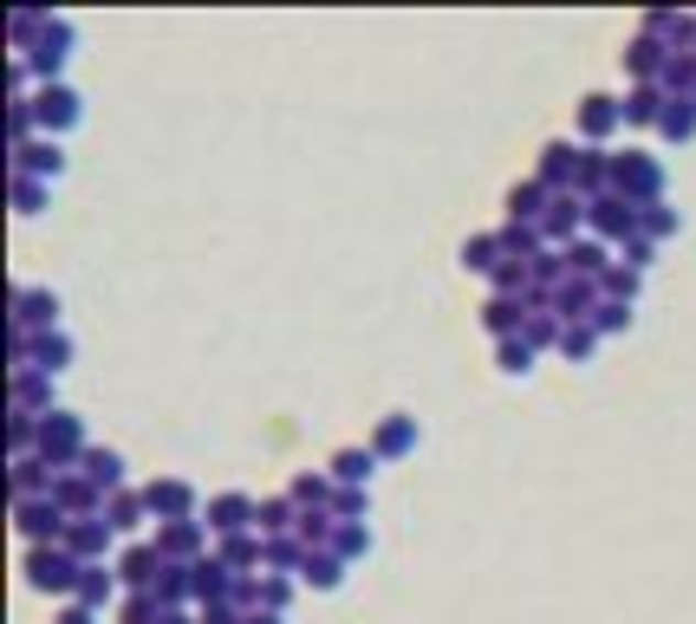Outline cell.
Instances as JSON below:
<instances>
[{
  "label": "cell",
  "mask_w": 696,
  "mask_h": 624,
  "mask_svg": "<svg viewBox=\"0 0 696 624\" xmlns=\"http://www.w3.org/2000/svg\"><path fill=\"white\" fill-rule=\"evenodd\" d=\"M85 449H91V436H85V416L78 410H53L40 416V456L66 475V469H78L85 462Z\"/></svg>",
  "instance_id": "6da1fadb"
},
{
  "label": "cell",
  "mask_w": 696,
  "mask_h": 624,
  "mask_svg": "<svg viewBox=\"0 0 696 624\" xmlns=\"http://www.w3.org/2000/svg\"><path fill=\"white\" fill-rule=\"evenodd\" d=\"M143 501H150V521H156V527L203 521V494H196V482H183V475H156V482H143Z\"/></svg>",
  "instance_id": "7a4b0ae2"
},
{
  "label": "cell",
  "mask_w": 696,
  "mask_h": 624,
  "mask_svg": "<svg viewBox=\"0 0 696 624\" xmlns=\"http://www.w3.org/2000/svg\"><path fill=\"white\" fill-rule=\"evenodd\" d=\"M78 346H72V332H13V371H46V377H59Z\"/></svg>",
  "instance_id": "3957f363"
},
{
  "label": "cell",
  "mask_w": 696,
  "mask_h": 624,
  "mask_svg": "<svg viewBox=\"0 0 696 624\" xmlns=\"http://www.w3.org/2000/svg\"><path fill=\"white\" fill-rule=\"evenodd\" d=\"M78 572H85V566H78L66 547H26V585H33V592H53V599H66L72 605Z\"/></svg>",
  "instance_id": "277c9868"
},
{
  "label": "cell",
  "mask_w": 696,
  "mask_h": 624,
  "mask_svg": "<svg viewBox=\"0 0 696 624\" xmlns=\"http://www.w3.org/2000/svg\"><path fill=\"white\" fill-rule=\"evenodd\" d=\"M13 527H20L26 547H66L72 514L53 501V494H46V501H13Z\"/></svg>",
  "instance_id": "5b68a950"
},
{
  "label": "cell",
  "mask_w": 696,
  "mask_h": 624,
  "mask_svg": "<svg viewBox=\"0 0 696 624\" xmlns=\"http://www.w3.org/2000/svg\"><path fill=\"white\" fill-rule=\"evenodd\" d=\"M612 189H619L626 202H638V208L664 202V163H657L651 150H619V176H612Z\"/></svg>",
  "instance_id": "8992f818"
},
{
  "label": "cell",
  "mask_w": 696,
  "mask_h": 624,
  "mask_svg": "<svg viewBox=\"0 0 696 624\" xmlns=\"http://www.w3.org/2000/svg\"><path fill=\"white\" fill-rule=\"evenodd\" d=\"M586 234H592V241H606V248L638 241V202H626L619 189H612V196H599V202H586Z\"/></svg>",
  "instance_id": "52a82bcc"
},
{
  "label": "cell",
  "mask_w": 696,
  "mask_h": 624,
  "mask_svg": "<svg viewBox=\"0 0 696 624\" xmlns=\"http://www.w3.org/2000/svg\"><path fill=\"white\" fill-rule=\"evenodd\" d=\"M203 527H209L215 540H228V534H261V501L241 494V488H228V494H215L209 507H203Z\"/></svg>",
  "instance_id": "ba28073f"
},
{
  "label": "cell",
  "mask_w": 696,
  "mask_h": 624,
  "mask_svg": "<svg viewBox=\"0 0 696 624\" xmlns=\"http://www.w3.org/2000/svg\"><path fill=\"white\" fill-rule=\"evenodd\" d=\"M72 40H78V26H72L66 13H53V26L40 33V46H33V53H20V59H26V72H33V78L59 85V72H66V59H72Z\"/></svg>",
  "instance_id": "9c48e42d"
},
{
  "label": "cell",
  "mask_w": 696,
  "mask_h": 624,
  "mask_svg": "<svg viewBox=\"0 0 696 624\" xmlns=\"http://www.w3.org/2000/svg\"><path fill=\"white\" fill-rule=\"evenodd\" d=\"M33 118H40V138H66L72 124L85 118V98L72 91L66 78H59V85H40V91H33Z\"/></svg>",
  "instance_id": "30bf717a"
},
{
  "label": "cell",
  "mask_w": 696,
  "mask_h": 624,
  "mask_svg": "<svg viewBox=\"0 0 696 624\" xmlns=\"http://www.w3.org/2000/svg\"><path fill=\"white\" fill-rule=\"evenodd\" d=\"M118 527L98 514V521H72V534H66V554L78 559V566H118Z\"/></svg>",
  "instance_id": "8fae6325"
},
{
  "label": "cell",
  "mask_w": 696,
  "mask_h": 624,
  "mask_svg": "<svg viewBox=\"0 0 696 624\" xmlns=\"http://www.w3.org/2000/svg\"><path fill=\"white\" fill-rule=\"evenodd\" d=\"M626 124V98H612V91H586L579 98V143L586 150H606V138Z\"/></svg>",
  "instance_id": "7c38bea8"
},
{
  "label": "cell",
  "mask_w": 696,
  "mask_h": 624,
  "mask_svg": "<svg viewBox=\"0 0 696 624\" xmlns=\"http://www.w3.org/2000/svg\"><path fill=\"white\" fill-rule=\"evenodd\" d=\"M579 156H586V143H573V138L541 143V156H534V176H541L554 196H573V183H579Z\"/></svg>",
  "instance_id": "4fadbf2b"
},
{
  "label": "cell",
  "mask_w": 696,
  "mask_h": 624,
  "mask_svg": "<svg viewBox=\"0 0 696 624\" xmlns=\"http://www.w3.org/2000/svg\"><path fill=\"white\" fill-rule=\"evenodd\" d=\"M13 332H66L59 326V293L53 286H20L13 293Z\"/></svg>",
  "instance_id": "5bb4252c"
},
{
  "label": "cell",
  "mask_w": 696,
  "mask_h": 624,
  "mask_svg": "<svg viewBox=\"0 0 696 624\" xmlns=\"http://www.w3.org/2000/svg\"><path fill=\"white\" fill-rule=\"evenodd\" d=\"M215 534L203 527V521H176V527H156V554L170 559V566H196V559H209Z\"/></svg>",
  "instance_id": "9a60e30c"
},
{
  "label": "cell",
  "mask_w": 696,
  "mask_h": 624,
  "mask_svg": "<svg viewBox=\"0 0 696 624\" xmlns=\"http://www.w3.org/2000/svg\"><path fill=\"white\" fill-rule=\"evenodd\" d=\"M365 449H371L378 462H404V456H417V416H404V410L378 416V429H371Z\"/></svg>",
  "instance_id": "2e32d148"
},
{
  "label": "cell",
  "mask_w": 696,
  "mask_h": 624,
  "mask_svg": "<svg viewBox=\"0 0 696 624\" xmlns=\"http://www.w3.org/2000/svg\"><path fill=\"white\" fill-rule=\"evenodd\" d=\"M163 566H170V559L156 554V540H131V547L118 554V585H124V592H156Z\"/></svg>",
  "instance_id": "e0dca14e"
},
{
  "label": "cell",
  "mask_w": 696,
  "mask_h": 624,
  "mask_svg": "<svg viewBox=\"0 0 696 624\" xmlns=\"http://www.w3.org/2000/svg\"><path fill=\"white\" fill-rule=\"evenodd\" d=\"M619 66H626L631 85H657L664 66H671V46H664V40H651V33H631L626 53H619Z\"/></svg>",
  "instance_id": "ac0fdd59"
},
{
  "label": "cell",
  "mask_w": 696,
  "mask_h": 624,
  "mask_svg": "<svg viewBox=\"0 0 696 624\" xmlns=\"http://www.w3.org/2000/svg\"><path fill=\"white\" fill-rule=\"evenodd\" d=\"M13 176H33V183H59L66 176V150L59 138H33L13 150Z\"/></svg>",
  "instance_id": "d6986e66"
},
{
  "label": "cell",
  "mask_w": 696,
  "mask_h": 624,
  "mask_svg": "<svg viewBox=\"0 0 696 624\" xmlns=\"http://www.w3.org/2000/svg\"><path fill=\"white\" fill-rule=\"evenodd\" d=\"M72 605H85V612H111V605H124V585H118V566H85L78 572V592H72Z\"/></svg>",
  "instance_id": "ffe728a7"
},
{
  "label": "cell",
  "mask_w": 696,
  "mask_h": 624,
  "mask_svg": "<svg viewBox=\"0 0 696 624\" xmlns=\"http://www.w3.org/2000/svg\"><path fill=\"white\" fill-rule=\"evenodd\" d=\"M528 319H534V306L528 299H501V293H488L482 299V332L501 346V339H521L528 332Z\"/></svg>",
  "instance_id": "44dd1931"
},
{
  "label": "cell",
  "mask_w": 696,
  "mask_h": 624,
  "mask_svg": "<svg viewBox=\"0 0 696 624\" xmlns=\"http://www.w3.org/2000/svg\"><path fill=\"white\" fill-rule=\"evenodd\" d=\"M541 234H547V248H573V241L586 234V196H554Z\"/></svg>",
  "instance_id": "7402d4cb"
},
{
  "label": "cell",
  "mask_w": 696,
  "mask_h": 624,
  "mask_svg": "<svg viewBox=\"0 0 696 624\" xmlns=\"http://www.w3.org/2000/svg\"><path fill=\"white\" fill-rule=\"evenodd\" d=\"M78 475L111 501V494H124V456H118V449H105V442H91V449H85V462H78Z\"/></svg>",
  "instance_id": "603a6c76"
},
{
  "label": "cell",
  "mask_w": 696,
  "mask_h": 624,
  "mask_svg": "<svg viewBox=\"0 0 696 624\" xmlns=\"http://www.w3.org/2000/svg\"><path fill=\"white\" fill-rule=\"evenodd\" d=\"M53 501H59V507H66L72 521H98V514H105V507H111V501H105V494H98V488L85 482V475H78V469H66V475H59V488H53Z\"/></svg>",
  "instance_id": "cb8c5ba5"
},
{
  "label": "cell",
  "mask_w": 696,
  "mask_h": 624,
  "mask_svg": "<svg viewBox=\"0 0 696 624\" xmlns=\"http://www.w3.org/2000/svg\"><path fill=\"white\" fill-rule=\"evenodd\" d=\"M612 176H619V150H586V156H579V183H573V196L599 202V196H612Z\"/></svg>",
  "instance_id": "d4e9b609"
},
{
  "label": "cell",
  "mask_w": 696,
  "mask_h": 624,
  "mask_svg": "<svg viewBox=\"0 0 696 624\" xmlns=\"http://www.w3.org/2000/svg\"><path fill=\"white\" fill-rule=\"evenodd\" d=\"M235 585H241V572H228L221 559H196V612L203 605H235Z\"/></svg>",
  "instance_id": "484cf974"
},
{
  "label": "cell",
  "mask_w": 696,
  "mask_h": 624,
  "mask_svg": "<svg viewBox=\"0 0 696 624\" xmlns=\"http://www.w3.org/2000/svg\"><path fill=\"white\" fill-rule=\"evenodd\" d=\"M547 208H554V189L541 183V176H521L514 189H508V221H547Z\"/></svg>",
  "instance_id": "4316f807"
},
{
  "label": "cell",
  "mask_w": 696,
  "mask_h": 624,
  "mask_svg": "<svg viewBox=\"0 0 696 624\" xmlns=\"http://www.w3.org/2000/svg\"><path fill=\"white\" fill-rule=\"evenodd\" d=\"M215 559L228 572H268V540L261 534H228V540H215Z\"/></svg>",
  "instance_id": "83f0119b"
},
{
  "label": "cell",
  "mask_w": 696,
  "mask_h": 624,
  "mask_svg": "<svg viewBox=\"0 0 696 624\" xmlns=\"http://www.w3.org/2000/svg\"><path fill=\"white\" fill-rule=\"evenodd\" d=\"M566 261H573V274H579V280H599V286H606V274L619 267V248H606V241L579 234V241L566 248Z\"/></svg>",
  "instance_id": "f1b7e54d"
},
{
  "label": "cell",
  "mask_w": 696,
  "mask_h": 624,
  "mask_svg": "<svg viewBox=\"0 0 696 624\" xmlns=\"http://www.w3.org/2000/svg\"><path fill=\"white\" fill-rule=\"evenodd\" d=\"M13 410L20 416H53V377L46 371H13Z\"/></svg>",
  "instance_id": "f546056e"
},
{
  "label": "cell",
  "mask_w": 696,
  "mask_h": 624,
  "mask_svg": "<svg viewBox=\"0 0 696 624\" xmlns=\"http://www.w3.org/2000/svg\"><path fill=\"white\" fill-rule=\"evenodd\" d=\"M501 261H508V248H501V228H482V234H469V241H463V267H469V274H494V267H501Z\"/></svg>",
  "instance_id": "4dcf8cb0"
},
{
  "label": "cell",
  "mask_w": 696,
  "mask_h": 624,
  "mask_svg": "<svg viewBox=\"0 0 696 624\" xmlns=\"http://www.w3.org/2000/svg\"><path fill=\"white\" fill-rule=\"evenodd\" d=\"M371 469H378L371 449H333V462H326V475L339 488H371Z\"/></svg>",
  "instance_id": "1f68e13d"
},
{
  "label": "cell",
  "mask_w": 696,
  "mask_h": 624,
  "mask_svg": "<svg viewBox=\"0 0 696 624\" xmlns=\"http://www.w3.org/2000/svg\"><path fill=\"white\" fill-rule=\"evenodd\" d=\"M293 534H300V547H306V554H333V534H339V521H333V507H306Z\"/></svg>",
  "instance_id": "d6a6232c"
},
{
  "label": "cell",
  "mask_w": 696,
  "mask_h": 624,
  "mask_svg": "<svg viewBox=\"0 0 696 624\" xmlns=\"http://www.w3.org/2000/svg\"><path fill=\"white\" fill-rule=\"evenodd\" d=\"M156 599H163L170 612H189V605H196V566H163Z\"/></svg>",
  "instance_id": "836d02e7"
},
{
  "label": "cell",
  "mask_w": 696,
  "mask_h": 624,
  "mask_svg": "<svg viewBox=\"0 0 696 624\" xmlns=\"http://www.w3.org/2000/svg\"><path fill=\"white\" fill-rule=\"evenodd\" d=\"M105 521H111V527H118V534L131 540V534H138L143 521H150V501H143V488H124V494H111V507H105Z\"/></svg>",
  "instance_id": "e575fe53"
},
{
  "label": "cell",
  "mask_w": 696,
  "mask_h": 624,
  "mask_svg": "<svg viewBox=\"0 0 696 624\" xmlns=\"http://www.w3.org/2000/svg\"><path fill=\"white\" fill-rule=\"evenodd\" d=\"M346 559L339 554H306V566H300V585H313V592H339L346 585Z\"/></svg>",
  "instance_id": "d590c367"
},
{
  "label": "cell",
  "mask_w": 696,
  "mask_h": 624,
  "mask_svg": "<svg viewBox=\"0 0 696 624\" xmlns=\"http://www.w3.org/2000/svg\"><path fill=\"white\" fill-rule=\"evenodd\" d=\"M300 514H306V507H300L293 494H268V501H261V540L293 534V527H300Z\"/></svg>",
  "instance_id": "8d00e7d4"
},
{
  "label": "cell",
  "mask_w": 696,
  "mask_h": 624,
  "mask_svg": "<svg viewBox=\"0 0 696 624\" xmlns=\"http://www.w3.org/2000/svg\"><path fill=\"white\" fill-rule=\"evenodd\" d=\"M286 494H293L300 507H333V494H339V482H333L326 469H300V475L286 482Z\"/></svg>",
  "instance_id": "74e56055"
},
{
  "label": "cell",
  "mask_w": 696,
  "mask_h": 624,
  "mask_svg": "<svg viewBox=\"0 0 696 624\" xmlns=\"http://www.w3.org/2000/svg\"><path fill=\"white\" fill-rule=\"evenodd\" d=\"M501 248H508V261H534V254H547V234L534 221H501Z\"/></svg>",
  "instance_id": "f35d334b"
},
{
  "label": "cell",
  "mask_w": 696,
  "mask_h": 624,
  "mask_svg": "<svg viewBox=\"0 0 696 624\" xmlns=\"http://www.w3.org/2000/svg\"><path fill=\"white\" fill-rule=\"evenodd\" d=\"M664 105H671V98H664V85H631V91H626V124H657V118H664Z\"/></svg>",
  "instance_id": "ab89813d"
},
{
  "label": "cell",
  "mask_w": 696,
  "mask_h": 624,
  "mask_svg": "<svg viewBox=\"0 0 696 624\" xmlns=\"http://www.w3.org/2000/svg\"><path fill=\"white\" fill-rule=\"evenodd\" d=\"M46 26H53V13H40V7H20V13L7 20V40H13V53H33Z\"/></svg>",
  "instance_id": "60d3db41"
},
{
  "label": "cell",
  "mask_w": 696,
  "mask_h": 624,
  "mask_svg": "<svg viewBox=\"0 0 696 624\" xmlns=\"http://www.w3.org/2000/svg\"><path fill=\"white\" fill-rule=\"evenodd\" d=\"M333 554L358 566V559H371V521H339V534H333Z\"/></svg>",
  "instance_id": "b9f144b4"
},
{
  "label": "cell",
  "mask_w": 696,
  "mask_h": 624,
  "mask_svg": "<svg viewBox=\"0 0 696 624\" xmlns=\"http://www.w3.org/2000/svg\"><path fill=\"white\" fill-rule=\"evenodd\" d=\"M677 228H684V215H677L671 202H651V208H638V234H651L657 248H664V241H671Z\"/></svg>",
  "instance_id": "7bdbcfd3"
},
{
  "label": "cell",
  "mask_w": 696,
  "mask_h": 624,
  "mask_svg": "<svg viewBox=\"0 0 696 624\" xmlns=\"http://www.w3.org/2000/svg\"><path fill=\"white\" fill-rule=\"evenodd\" d=\"M657 131H664L671 143H690L696 138V98H671L664 118H657Z\"/></svg>",
  "instance_id": "ee69618b"
},
{
  "label": "cell",
  "mask_w": 696,
  "mask_h": 624,
  "mask_svg": "<svg viewBox=\"0 0 696 624\" xmlns=\"http://www.w3.org/2000/svg\"><path fill=\"white\" fill-rule=\"evenodd\" d=\"M631 319H638V306H626V299H599V313L586 319L599 339H619V332H631Z\"/></svg>",
  "instance_id": "f6af8a7d"
},
{
  "label": "cell",
  "mask_w": 696,
  "mask_h": 624,
  "mask_svg": "<svg viewBox=\"0 0 696 624\" xmlns=\"http://www.w3.org/2000/svg\"><path fill=\"white\" fill-rule=\"evenodd\" d=\"M657 85H664V98H696V53H671Z\"/></svg>",
  "instance_id": "bcb514c9"
},
{
  "label": "cell",
  "mask_w": 696,
  "mask_h": 624,
  "mask_svg": "<svg viewBox=\"0 0 696 624\" xmlns=\"http://www.w3.org/2000/svg\"><path fill=\"white\" fill-rule=\"evenodd\" d=\"M163 618H170V605L156 592H124V605H118V624H163Z\"/></svg>",
  "instance_id": "7dc6e473"
},
{
  "label": "cell",
  "mask_w": 696,
  "mask_h": 624,
  "mask_svg": "<svg viewBox=\"0 0 696 624\" xmlns=\"http://www.w3.org/2000/svg\"><path fill=\"white\" fill-rule=\"evenodd\" d=\"M534 358H541V351L528 346V339H501V346H494V371H501V377H528Z\"/></svg>",
  "instance_id": "c3c4849f"
},
{
  "label": "cell",
  "mask_w": 696,
  "mask_h": 624,
  "mask_svg": "<svg viewBox=\"0 0 696 624\" xmlns=\"http://www.w3.org/2000/svg\"><path fill=\"white\" fill-rule=\"evenodd\" d=\"M521 339H528L534 351H559V339H566V319H559V313H534Z\"/></svg>",
  "instance_id": "681fc988"
},
{
  "label": "cell",
  "mask_w": 696,
  "mask_h": 624,
  "mask_svg": "<svg viewBox=\"0 0 696 624\" xmlns=\"http://www.w3.org/2000/svg\"><path fill=\"white\" fill-rule=\"evenodd\" d=\"M306 566V547H300V534H280V540H268V572H300Z\"/></svg>",
  "instance_id": "f907efd6"
},
{
  "label": "cell",
  "mask_w": 696,
  "mask_h": 624,
  "mask_svg": "<svg viewBox=\"0 0 696 624\" xmlns=\"http://www.w3.org/2000/svg\"><path fill=\"white\" fill-rule=\"evenodd\" d=\"M293 592H300V579H286V572H261V612H280V618H286Z\"/></svg>",
  "instance_id": "816d5d0a"
},
{
  "label": "cell",
  "mask_w": 696,
  "mask_h": 624,
  "mask_svg": "<svg viewBox=\"0 0 696 624\" xmlns=\"http://www.w3.org/2000/svg\"><path fill=\"white\" fill-rule=\"evenodd\" d=\"M333 521H371V488H339L333 494Z\"/></svg>",
  "instance_id": "f5cc1de1"
},
{
  "label": "cell",
  "mask_w": 696,
  "mask_h": 624,
  "mask_svg": "<svg viewBox=\"0 0 696 624\" xmlns=\"http://www.w3.org/2000/svg\"><path fill=\"white\" fill-rule=\"evenodd\" d=\"M592 351H599V332H592V326H566V339H559V358H566V364H586Z\"/></svg>",
  "instance_id": "db71d44e"
},
{
  "label": "cell",
  "mask_w": 696,
  "mask_h": 624,
  "mask_svg": "<svg viewBox=\"0 0 696 624\" xmlns=\"http://www.w3.org/2000/svg\"><path fill=\"white\" fill-rule=\"evenodd\" d=\"M46 196H53V183H33V176H13V208H20V215H40V208H46Z\"/></svg>",
  "instance_id": "11a10c76"
},
{
  "label": "cell",
  "mask_w": 696,
  "mask_h": 624,
  "mask_svg": "<svg viewBox=\"0 0 696 624\" xmlns=\"http://www.w3.org/2000/svg\"><path fill=\"white\" fill-rule=\"evenodd\" d=\"M638 293H644V274H631L626 261L606 274V299H626V306H638Z\"/></svg>",
  "instance_id": "9f6ffc18"
},
{
  "label": "cell",
  "mask_w": 696,
  "mask_h": 624,
  "mask_svg": "<svg viewBox=\"0 0 696 624\" xmlns=\"http://www.w3.org/2000/svg\"><path fill=\"white\" fill-rule=\"evenodd\" d=\"M677 20H684L677 7H651V13L638 20V33H651V40H664V46H671V33H677Z\"/></svg>",
  "instance_id": "6f0895ef"
},
{
  "label": "cell",
  "mask_w": 696,
  "mask_h": 624,
  "mask_svg": "<svg viewBox=\"0 0 696 624\" xmlns=\"http://www.w3.org/2000/svg\"><path fill=\"white\" fill-rule=\"evenodd\" d=\"M619 261H626L631 274H644V267L657 261V241H651V234H638V241H626V248H619Z\"/></svg>",
  "instance_id": "680465c9"
},
{
  "label": "cell",
  "mask_w": 696,
  "mask_h": 624,
  "mask_svg": "<svg viewBox=\"0 0 696 624\" xmlns=\"http://www.w3.org/2000/svg\"><path fill=\"white\" fill-rule=\"evenodd\" d=\"M196 624H248V612H235V605H203Z\"/></svg>",
  "instance_id": "91938a15"
},
{
  "label": "cell",
  "mask_w": 696,
  "mask_h": 624,
  "mask_svg": "<svg viewBox=\"0 0 696 624\" xmlns=\"http://www.w3.org/2000/svg\"><path fill=\"white\" fill-rule=\"evenodd\" d=\"M53 624H98V612H85V605H59V618Z\"/></svg>",
  "instance_id": "94428289"
},
{
  "label": "cell",
  "mask_w": 696,
  "mask_h": 624,
  "mask_svg": "<svg viewBox=\"0 0 696 624\" xmlns=\"http://www.w3.org/2000/svg\"><path fill=\"white\" fill-rule=\"evenodd\" d=\"M248 624H286L280 612H248Z\"/></svg>",
  "instance_id": "6125c7cd"
},
{
  "label": "cell",
  "mask_w": 696,
  "mask_h": 624,
  "mask_svg": "<svg viewBox=\"0 0 696 624\" xmlns=\"http://www.w3.org/2000/svg\"><path fill=\"white\" fill-rule=\"evenodd\" d=\"M163 624H196V618H189V612H170V618H163Z\"/></svg>",
  "instance_id": "be15d7a7"
}]
</instances>
